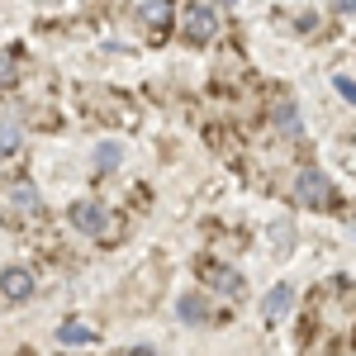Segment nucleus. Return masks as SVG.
Segmentation results:
<instances>
[{
  "instance_id": "3",
  "label": "nucleus",
  "mask_w": 356,
  "mask_h": 356,
  "mask_svg": "<svg viewBox=\"0 0 356 356\" xmlns=\"http://www.w3.org/2000/svg\"><path fill=\"white\" fill-rule=\"evenodd\" d=\"M29 295H33V271H24V266H5V271H0V300L5 304H24Z\"/></svg>"
},
{
  "instance_id": "18",
  "label": "nucleus",
  "mask_w": 356,
  "mask_h": 356,
  "mask_svg": "<svg viewBox=\"0 0 356 356\" xmlns=\"http://www.w3.org/2000/svg\"><path fill=\"white\" fill-rule=\"evenodd\" d=\"M214 5H233V0H214Z\"/></svg>"
},
{
  "instance_id": "5",
  "label": "nucleus",
  "mask_w": 356,
  "mask_h": 356,
  "mask_svg": "<svg viewBox=\"0 0 356 356\" xmlns=\"http://www.w3.org/2000/svg\"><path fill=\"white\" fill-rule=\"evenodd\" d=\"M271 124H275V134L300 138V114H295V100H290V95H280L271 105Z\"/></svg>"
},
{
  "instance_id": "9",
  "label": "nucleus",
  "mask_w": 356,
  "mask_h": 356,
  "mask_svg": "<svg viewBox=\"0 0 356 356\" xmlns=\"http://www.w3.org/2000/svg\"><path fill=\"white\" fill-rule=\"evenodd\" d=\"M204 280H209V285H219V290H228V295H243V275H238V271H223V266H204Z\"/></svg>"
},
{
  "instance_id": "2",
  "label": "nucleus",
  "mask_w": 356,
  "mask_h": 356,
  "mask_svg": "<svg viewBox=\"0 0 356 356\" xmlns=\"http://www.w3.org/2000/svg\"><path fill=\"white\" fill-rule=\"evenodd\" d=\"M67 219L76 223L81 233H90V238H100V233L110 228V214H105V204H95V200H76V204L67 209Z\"/></svg>"
},
{
  "instance_id": "1",
  "label": "nucleus",
  "mask_w": 356,
  "mask_h": 356,
  "mask_svg": "<svg viewBox=\"0 0 356 356\" xmlns=\"http://www.w3.org/2000/svg\"><path fill=\"white\" fill-rule=\"evenodd\" d=\"M295 200H300L304 209H332L328 176H318V171H300V181H295Z\"/></svg>"
},
{
  "instance_id": "14",
  "label": "nucleus",
  "mask_w": 356,
  "mask_h": 356,
  "mask_svg": "<svg viewBox=\"0 0 356 356\" xmlns=\"http://www.w3.org/2000/svg\"><path fill=\"white\" fill-rule=\"evenodd\" d=\"M10 81H15V57L0 53V86H10Z\"/></svg>"
},
{
  "instance_id": "17",
  "label": "nucleus",
  "mask_w": 356,
  "mask_h": 356,
  "mask_svg": "<svg viewBox=\"0 0 356 356\" xmlns=\"http://www.w3.org/2000/svg\"><path fill=\"white\" fill-rule=\"evenodd\" d=\"M129 356H157V352H152V347H134Z\"/></svg>"
},
{
  "instance_id": "8",
  "label": "nucleus",
  "mask_w": 356,
  "mask_h": 356,
  "mask_svg": "<svg viewBox=\"0 0 356 356\" xmlns=\"http://www.w3.org/2000/svg\"><path fill=\"white\" fill-rule=\"evenodd\" d=\"M10 204H15V209H24V214H38V209H43V200L33 195L29 181H15V186H10Z\"/></svg>"
},
{
  "instance_id": "10",
  "label": "nucleus",
  "mask_w": 356,
  "mask_h": 356,
  "mask_svg": "<svg viewBox=\"0 0 356 356\" xmlns=\"http://www.w3.org/2000/svg\"><path fill=\"white\" fill-rule=\"evenodd\" d=\"M166 19H171V0H147V5H143V24H147V29L162 33Z\"/></svg>"
},
{
  "instance_id": "15",
  "label": "nucleus",
  "mask_w": 356,
  "mask_h": 356,
  "mask_svg": "<svg viewBox=\"0 0 356 356\" xmlns=\"http://www.w3.org/2000/svg\"><path fill=\"white\" fill-rule=\"evenodd\" d=\"M337 90H342V95H347V100H356V86L347 81V76H337Z\"/></svg>"
},
{
  "instance_id": "6",
  "label": "nucleus",
  "mask_w": 356,
  "mask_h": 356,
  "mask_svg": "<svg viewBox=\"0 0 356 356\" xmlns=\"http://www.w3.org/2000/svg\"><path fill=\"white\" fill-rule=\"evenodd\" d=\"M290 304H295V290H290V285H275L271 295L261 300V314H266V323H280V318L290 314Z\"/></svg>"
},
{
  "instance_id": "13",
  "label": "nucleus",
  "mask_w": 356,
  "mask_h": 356,
  "mask_svg": "<svg viewBox=\"0 0 356 356\" xmlns=\"http://www.w3.org/2000/svg\"><path fill=\"white\" fill-rule=\"evenodd\" d=\"M181 318H186V323H204V318H209V309H204L200 300H181Z\"/></svg>"
},
{
  "instance_id": "16",
  "label": "nucleus",
  "mask_w": 356,
  "mask_h": 356,
  "mask_svg": "<svg viewBox=\"0 0 356 356\" xmlns=\"http://www.w3.org/2000/svg\"><path fill=\"white\" fill-rule=\"evenodd\" d=\"M332 5H337L342 15H356V0H332Z\"/></svg>"
},
{
  "instance_id": "4",
  "label": "nucleus",
  "mask_w": 356,
  "mask_h": 356,
  "mask_svg": "<svg viewBox=\"0 0 356 356\" xmlns=\"http://www.w3.org/2000/svg\"><path fill=\"white\" fill-rule=\"evenodd\" d=\"M214 33H219V19H214V10H209V5H195L191 15H186V38H191V43H209Z\"/></svg>"
},
{
  "instance_id": "12",
  "label": "nucleus",
  "mask_w": 356,
  "mask_h": 356,
  "mask_svg": "<svg viewBox=\"0 0 356 356\" xmlns=\"http://www.w3.org/2000/svg\"><path fill=\"white\" fill-rule=\"evenodd\" d=\"M119 162H124L119 143H100V147H95V166H100V171H114Z\"/></svg>"
},
{
  "instance_id": "11",
  "label": "nucleus",
  "mask_w": 356,
  "mask_h": 356,
  "mask_svg": "<svg viewBox=\"0 0 356 356\" xmlns=\"http://www.w3.org/2000/svg\"><path fill=\"white\" fill-rule=\"evenodd\" d=\"M19 124L15 119H0V157H10V152H19Z\"/></svg>"
},
{
  "instance_id": "7",
  "label": "nucleus",
  "mask_w": 356,
  "mask_h": 356,
  "mask_svg": "<svg viewBox=\"0 0 356 356\" xmlns=\"http://www.w3.org/2000/svg\"><path fill=\"white\" fill-rule=\"evenodd\" d=\"M57 342H62V347H90V342H95V332L86 328V323H76V318H67V323L57 328Z\"/></svg>"
}]
</instances>
